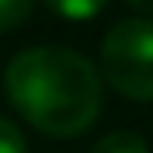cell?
I'll return each mask as SVG.
<instances>
[{
  "label": "cell",
  "mask_w": 153,
  "mask_h": 153,
  "mask_svg": "<svg viewBox=\"0 0 153 153\" xmlns=\"http://www.w3.org/2000/svg\"><path fill=\"white\" fill-rule=\"evenodd\" d=\"M4 90L13 110L47 137L83 133L103 107L97 67L67 47L20 50L4 70Z\"/></svg>",
  "instance_id": "obj_1"
},
{
  "label": "cell",
  "mask_w": 153,
  "mask_h": 153,
  "mask_svg": "<svg viewBox=\"0 0 153 153\" xmlns=\"http://www.w3.org/2000/svg\"><path fill=\"white\" fill-rule=\"evenodd\" d=\"M103 80L126 100H153V20L126 17L107 30L100 43Z\"/></svg>",
  "instance_id": "obj_2"
},
{
  "label": "cell",
  "mask_w": 153,
  "mask_h": 153,
  "mask_svg": "<svg viewBox=\"0 0 153 153\" xmlns=\"http://www.w3.org/2000/svg\"><path fill=\"white\" fill-rule=\"evenodd\" d=\"M90 153H150V146L140 133L117 130V133H107L103 140H97Z\"/></svg>",
  "instance_id": "obj_3"
},
{
  "label": "cell",
  "mask_w": 153,
  "mask_h": 153,
  "mask_svg": "<svg viewBox=\"0 0 153 153\" xmlns=\"http://www.w3.org/2000/svg\"><path fill=\"white\" fill-rule=\"evenodd\" d=\"M110 0H47V7L63 20H93Z\"/></svg>",
  "instance_id": "obj_4"
},
{
  "label": "cell",
  "mask_w": 153,
  "mask_h": 153,
  "mask_svg": "<svg viewBox=\"0 0 153 153\" xmlns=\"http://www.w3.org/2000/svg\"><path fill=\"white\" fill-rule=\"evenodd\" d=\"M30 10H33V0H0V33L20 27L30 17Z\"/></svg>",
  "instance_id": "obj_5"
},
{
  "label": "cell",
  "mask_w": 153,
  "mask_h": 153,
  "mask_svg": "<svg viewBox=\"0 0 153 153\" xmlns=\"http://www.w3.org/2000/svg\"><path fill=\"white\" fill-rule=\"evenodd\" d=\"M0 153H27V140L20 126L7 117H0Z\"/></svg>",
  "instance_id": "obj_6"
},
{
  "label": "cell",
  "mask_w": 153,
  "mask_h": 153,
  "mask_svg": "<svg viewBox=\"0 0 153 153\" xmlns=\"http://www.w3.org/2000/svg\"><path fill=\"white\" fill-rule=\"evenodd\" d=\"M133 10H140V13H153V0H126Z\"/></svg>",
  "instance_id": "obj_7"
}]
</instances>
